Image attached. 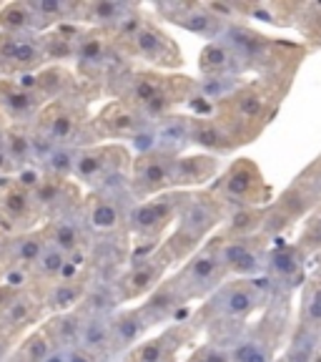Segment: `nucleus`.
<instances>
[{"label":"nucleus","mask_w":321,"mask_h":362,"mask_svg":"<svg viewBox=\"0 0 321 362\" xmlns=\"http://www.w3.org/2000/svg\"><path fill=\"white\" fill-rule=\"evenodd\" d=\"M6 146L11 153L16 171L33 169L35 166V148H33V126H6Z\"/></svg>","instance_id":"39"},{"label":"nucleus","mask_w":321,"mask_h":362,"mask_svg":"<svg viewBox=\"0 0 321 362\" xmlns=\"http://www.w3.org/2000/svg\"><path fill=\"white\" fill-rule=\"evenodd\" d=\"M131 166H133V153L128 146H123V144H96V146H85L78 151L73 179L83 189L93 192V189L128 181Z\"/></svg>","instance_id":"8"},{"label":"nucleus","mask_w":321,"mask_h":362,"mask_svg":"<svg viewBox=\"0 0 321 362\" xmlns=\"http://www.w3.org/2000/svg\"><path fill=\"white\" fill-rule=\"evenodd\" d=\"M43 234L48 239V244L61 252H66L68 257L80 252V249L93 247V234H90L88 224L83 221V211L71 216H58L43 224Z\"/></svg>","instance_id":"27"},{"label":"nucleus","mask_w":321,"mask_h":362,"mask_svg":"<svg viewBox=\"0 0 321 362\" xmlns=\"http://www.w3.org/2000/svg\"><path fill=\"white\" fill-rule=\"evenodd\" d=\"M196 90L198 81L188 76L128 66L108 83L106 93L135 106L146 119L158 121L171 113H178L181 106H188Z\"/></svg>","instance_id":"1"},{"label":"nucleus","mask_w":321,"mask_h":362,"mask_svg":"<svg viewBox=\"0 0 321 362\" xmlns=\"http://www.w3.org/2000/svg\"><path fill=\"white\" fill-rule=\"evenodd\" d=\"M6 129H0V189L8 187V184H13L18 176L16 171V164H13L11 153H8V146H6V134H3Z\"/></svg>","instance_id":"45"},{"label":"nucleus","mask_w":321,"mask_h":362,"mask_svg":"<svg viewBox=\"0 0 321 362\" xmlns=\"http://www.w3.org/2000/svg\"><path fill=\"white\" fill-rule=\"evenodd\" d=\"M45 247H48V239L43 234V226H38L33 232L11 234V244H8V272L11 269L30 272L35 262L40 259Z\"/></svg>","instance_id":"36"},{"label":"nucleus","mask_w":321,"mask_h":362,"mask_svg":"<svg viewBox=\"0 0 321 362\" xmlns=\"http://www.w3.org/2000/svg\"><path fill=\"white\" fill-rule=\"evenodd\" d=\"M48 66L40 33H0V78H20Z\"/></svg>","instance_id":"18"},{"label":"nucleus","mask_w":321,"mask_h":362,"mask_svg":"<svg viewBox=\"0 0 321 362\" xmlns=\"http://www.w3.org/2000/svg\"><path fill=\"white\" fill-rule=\"evenodd\" d=\"M6 126H8L6 119H3V113H0V129H6Z\"/></svg>","instance_id":"51"},{"label":"nucleus","mask_w":321,"mask_h":362,"mask_svg":"<svg viewBox=\"0 0 321 362\" xmlns=\"http://www.w3.org/2000/svg\"><path fill=\"white\" fill-rule=\"evenodd\" d=\"M45 101L25 90L13 78H0V113L8 126H33L38 121Z\"/></svg>","instance_id":"23"},{"label":"nucleus","mask_w":321,"mask_h":362,"mask_svg":"<svg viewBox=\"0 0 321 362\" xmlns=\"http://www.w3.org/2000/svg\"><path fill=\"white\" fill-rule=\"evenodd\" d=\"M151 329L153 327L148 322V317L143 315L141 305L121 307L113 315V355H128L135 345H141L143 339L148 337Z\"/></svg>","instance_id":"30"},{"label":"nucleus","mask_w":321,"mask_h":362,"mask_svg":"<svg viewBox=\"0 0 321 362\" xmlns=\"http://www.w3.org/2000/svg\"><path fill=\"white\" fill-rule=\"evenodd\" d=\"M174 264V257L169 255V249L164 244L153 249V252H148V255L133 257L128 262V267L121 272V277L116 279V292H119L121 305L146 300L148 294L169 277V269Z\"/></svg>","instance_id":"11"},{"label":"nucleus","mask_w":321,"mask_h":362,"mask_svg":"<svg viewBox=\"0 0 321 362\" xmlns=\"http://www.w3.org/2000/svg\"><path fill=\"white\" fill-rule=\"evenodd\" d=\"M23 289H18V287H13V284H8V282H0V312L6 310L8 305H11L13 300H16L18 294H20Z\"/></svg>","instance_id":"46"},{"label":"nucleus","mask_w":321,"mask_h":362,"mask_svg":"<svg viewBox=\"0 0 321 362\" xmlns=\"http://www.w3.org/2000/svg\"><path fill=\"white\" fill-rule=\"evenodd\" d=\"M68 355H71V350H61V347H56L51 355L45 357V362H68Z\"/></svg>","instance_id":"49"},{"label":"nucleus","mask_w":321,"mask_h":362,"mask_svg":"<svg viewBox=\"0 0 321 362\" xmlns=\"http://www.w3.org/2000/svg\"><path fill=\"white\" fill-rule=\"evenodd\" d=\"M178 156L164 151H151L133 156L131 166V192L138 202H146L158 194L174 192V176Z\"/></svg>","instance_id":"16"},{"label":"nucleus","mask_w":321,"mask_h":362,"mask_svg":"<svg viewBox=\"0 0 321 362\" xmlns=\"http://www.w3.org/2000/svg\"><path fill=\"white\" fill-rule=\"evenodd\" d=\"M111 38L121 45V51L131 63L141 61L166 74H174L176 68L183 66V53L178 43L153 18L146 16V8L113 30Z\"/></svg>","instance_id":"4"},{"label":"nucleus","mask_w":321,"mask_h":362,"mask_svg":"<svg viewBox=\"0 0 321 362\" xmlns=\"http://www.w3.org/2000/svg\"><path fill=\"white\" fill-rule=\"evenodd\" d=\"M304 259L306 255L296 244H279L269 249V262H266V279L271 287L293 289L304 279Z\"/></svg>","instance_id":"28"},{"label":"nucleus","mask_w":321,"mask_h":362,"mask_svg":"<svg viewBox=\"0 0 321 362\" xmlns=\"http://www.w3.org/2000/svg\"><path fill=\"white\" fill-rule=\"evenodd\" d=\"M68 362H106L103 357L93 355V352L83 350V347H73L71 355H68Z\"/></svg>","instance_id":"47"},{"label":"nucleus","mask_w":321,"mask_h":362,"mask_svg":"<svg viewBox=\"0 0 321 362\" xmlns=\"http://www.w3.org/2000/svg\"><path fill=\"white\" fill-rule=\"evenodd\" d=\"M161 21L171 23L176 28H183L193 35H201L211 43V40H221L224 30L229 28V23H224L219 16L209 11L206 3H186V0H161L148 6Z\"/></svg>","instance_id":"14"},{"label":"nucleus","mask_w":321,"mask_h":362,"mask_svg":"<svg viewBox=\"0 0 321 362\" xmlns=\"http://www.w3.org/2000/svg\"><path fill=\"white\" fill-rule=\"evenodd\" d=\"M33 199L45 224V221L58 219V216L80 214L85 192L75 179H56V176L43 174V179L33 192Z\"/></svg>","instance_id":"19"},{"label":"nucleus","mask_w":321,"mask_h":362,"mask_svg":"<svg viewBox=\"0 0 321 362\" xmlns=\"http://www.w3.org/2000/svg\"><path fill=\"white\" fill-rule=\"evenodd\" d=\"M319 13H321V6H319Z\"/></svg>","instance_id":"52"},{"label":"nucleus","mask_w":321,"mask_h":362,"mask_svg":"<svg viewBox=\"0 0 321 362\" xmlns=\"http://www.w3.org/2000/svg\"><path fill=\"white\" fill-rule=\"evenodd\" d=\"M314 274H316V277H321V255L316 257V272H314Z\"/></svg>","instance_id":"50"},{"label":"nucleus","mask_w":321,"mask_h":362,"mask_svg":"<svg viewBox=\"0 0 321 362\" xmlns=\"http://www.w3.org/2000/svg\"><path fill=\"white\" fill-rule=\"evenodd\" d=\"M191 144L198 148H206V151L214 153V156H219V153H231L234 148H238V141L234 139V134L226 129L216 116H206V119L193 116Z\"/></svg>","instance_id":"34"},{"label":"nucleus","mask_w":321,"mask_h":362,"mask_svg":"<svg viewBox=\"0 0 321 362\" xmlns=\"http://www.w3.org/2000/svg\"><path fill=\"white\" fill-rule=\"evenodd\" d=\"M141 11L143 6L128 3V0H80L78 23L83 28H98L106 30V33H113Z\"/></svg>","instance_id":"25"},{"label":"nucleus","mask_w":321,"mask_h":362,"mask_svg":"<svg viewBox=\"0 0 321 362\" xmlns=\"http://www.w3.org/2000/svg\"><path fill=\"white\" fill-rule=\"evenodd\" d=\"M90 284H93L90 272H83V274H75V277L61 279V282L45 287L43 292H40L45 312H48V315H61V312L78 310V307L83 305Z\"/></svg>","instance_id":"31"},{"label":"nucleus","mask_w":321,"mask_h":362,"mask_svg":"<svg viewBox=\"0 0 321 362\" xmlns=\"http://www.w3.org/2000/svg\"><path fill=\"white\" fill-rule=\"evenodd\" d=\"M45 317L48 312H45L38 289H23L16 300L0 312V339L11 350H16V345L25 334L43 325Z\"/></svg>","instance_id":"17"},{"label":"nucleus","mask_w":321,"mask_h":362,"mask_svg":"<svg viewBox=\"0 0 321 362\" xmlns=\"http://www.w3.org/2000/svg\"><path fill=\"white\" fill-rule=\"evenodd\" d=\"M0 33H38V18H35L30 0L0 3Z\"/></svg>","instance_id":"38"},{"label":"nucleus","mask_w":321,"mask_h":362,"mask_svg":"<svg viewBox=\"0 0 321 362\" xmlns=\"http://www.w3.org/2000/svg\"><path fill=\"white\" fill-rule=\"evenodd\" d=\"M75 274H83V272L71 264V257H68L66 252H61V249L48 244V247L43 249L40 259L35 262L33 269H30V289L43 292L45 287H51V284L61 282V279L75 277Z\"/></svg>","instance_id":"32"},{"label":"nucleus","mask_w":321,"mask_h":362,"mask_svg":"<svg viewBox=\"0 0 321 362\" xmlns=\"http://www.w3.org/2000/svg\"><path fill=\"white\" fill-rule=\"evenodd\" d=\"M229 277L236 279H261L266 277V262H269V244L266 237H221L214 234Z\"/></svg>","instance_id":"13"},{"label":"nucleus","mask_w":321,"mask_h":362,"mask_svg":"<svg viewBox=\"0 0 321 362\" xmlns=\"http://www.w3.org/2000/svg\"><path fill=\"white\" fill-rule=\"evenodd\" d=\"M78 347L111 362L113 357V315H83Z\"/></svg>","instance_id":"35"},{"label":"nucleus","mask_w":321,"mask_h":362,"mask_svg":"<svg viewBox=\"0 0 321 362\" xmlns=\"http://www.w3.org/2000/svg\"><path fill=\"white\" fill-rule=\"evenodd\" d=\"M83 30L85 28L78 23H66V25H56L40 33V45L48 58V66H63L66 61H75Z\"/></svg>","instance_id":"33"},{"label":"nucleus","mask_w":321,"mask_h":362,"mask_svg":"<svg viewBox=\"0 0 321 362\" xmlns=\"http://www.w3.org/2000/svg\"><path fill=\"white\" fill-rule=\"evenodd\" d=\"M138 305H141L143 315L148 317L151 327H158V325H164V322H181L178 317L183 315V310H186L191 302H188V297L183 294L181 284L176 282L174 274H169V277L158 284L146 300L138 302Z\"/></svg>","instance_id":"22"},{"label":"nucleus","mask_w":321,"mask_h":362,"mask_svg":"<svg viewBox=\"0 0 321 362\" xmlns=\"http://www.w3.org/2000/svg\"><path fill=\"white\" fill-rule=\"evenodd\" d=\"M198 332L201 327L193 322V317L181 320L135 345L128 355H123V362H178V355L198 337Z\"/></svg>","instance_id":"15"},{"label":"nucleus","mask_w":321,"mask_h":362,"mask_svg":"<svg viewBox=\"0 0 321 362\" xmlns=\"http://www.w3.org/2000/svg\"><path fill=\"white\" fill-rule=\"evenodd\" d=\"M80 327H83V315L78 310L61 312V315H48L43 320V329L53 339V345L61 350H73L80 342Z\"/></svg>","instance_id":"37"},{"label":"nucleus","mask_w":321,"mask_h":362,"mask_svg":"<svg viewBox=\"0 0 321 362\" xmlns=\"http://www.w3.org/2000/svg\"><path fill=\"white\" fill-rule=\"evenodd\" d=\"M138 199L131 192V179L113 184V187L85 192L83 221L96 239L128 234V214Z\"/></svg>","instance_id":"7"},{"label":"nucleus","mask_w":321,"mask_h":362,"mask_svg":"<svg viewBox=\"0 0 321 362\" xmlns=\"http://www.w3.org/2000/svg\"><path fill=\"white\" fill-rule=\"evenodd\" d=\"M198 71L203 78H243L251 68L224 40H211L198 53Z\"/></svg>","instance_id":"29"},{"label":"nucleus","mask_w":321,"mask_h":362,"mask_svg":"<svg viewBox=\"0 0 321 362\" xmlns=\"http://www.w3.org/2000/svg\"><path fill=\"white\" fill-rule=\"evenodd\" d=\"M13 81L20 83L25 90H30V93H35V96H40L45 103L85 93L80 78L66 66H45L40 71H33V74H25Z\"/></svg>","instance_id":"21"},{"label":"nucleus","mask_w":321,"mask_h":362,"mask_svg":"<svg viewBox=\"0 0 321 362\" xmlns=\"http://www.w3.org/2000/svg\"><path fill=\"white\" fill-rule=\"evenodd\" d=\"M90 101L93 98L88 93H78V96L45 103L38 121L33 124V129L43 139L56 144V146H63V144H73L78 148L96 146L93 134H90V113H88Z\"/></svg>","instance_id":"6"},{"label":"nucleus","mask_w":321,"mask_h":362,"mask_svg":"<svg viewBox=\"0 0 321 362\" xmlns=\"http://www.w3.org/2000/svg\"><path fill=\"white\" fill-rule=\"evenodd\" d=\"M153 121L146 119L141 111L121 98H111L90 116V134L96 144H121L133 141Z\"/></svg>","instance_id":"12"},{"label":"nucleus","mask_w":321,"mask_h":362,"mask_svg":"<svg viewBox=\"0 0 321 362\" xmlns=\"http://www.w3.org/2000/svg\"><path fill=\"white\" fill-rule=\"evenodd\" d=\"M277 342H279V329L277 325L264 322L246 327L241 337L229 347L231 352V362H277Z\"/></svg>","instance_id":"24"},{"label":"nucleus","mask_w":321,"mask_h":362,"mask_svg":"<svg viewBox=\"0 0 321 362\" xmlns=\"http://www.w3.org/2000/svg\"><path fill=\"white\" fill-rule=\"evenodd\" d=\"M221 176V161L214 153H183L176 161L174 189L178 192H198L209 189Z\"/></svg>","instance_id":"26"},{"label":"nucleus","mask_w":321,"mask_h":362,"mask_svg":"<svg viewBox=\"0 0 321 362\" xmlns=\"http://www.w3.org/2000/svg\"><path fill=\"white\" fill-rule=\"evenodd\" d=\"M183 362H231V352L229 347L216 345V342H203Z\"/></svg>","instance_id":"44"},{"label":"nucleus","mask_w":321,"mask_h":362,"mask_svg":"<svg viewBox=\"0 0 321 362\" xmlns=\"http://www.w3.org/2000/svg\"><path fill=\"white\" fill-rule=\"evenodd\" d=\"M209 189L229 209L269 206L271 202V187L266 184L261 169L251 158H236L229 169L221 171V176Z\"/></svg>","instance_id":"9"},{"label":"nucleus","mask_w":321,"mask_h":362,"mask_svg":"<svg viewBox=\"0 0 321 362\" xmlns=\"http://www.w3.org/2000/svg\"><path fill=\"white\" fill-rule=\"evenodd\" d=\"M38 226H43V216L28 189H23L18 181L0 189V229L3 232L23 234L33 232Z\"/></svg>","instance_id":"20"},{"label":"nucleus","mask_w":321,"mask_h":362,"mask_svg":"<svg viewBox=\"0 0 321 362\" xmlns=\"http://www.w3.org/2000/svg\"><path fill=\"white\" fill-rule=\"evenodd\" d=\"M296 247L304 252L306 257H319L321 255V204L306 216V221L301 224L299 239H296Z\"/></svg>","instance_id":"43"},{"label":"nucleus","mask_w":321,"mask_h":362,"mask_svg":"<svg viewBox=\"0 0 321 362\" xmlns=\"http://www.w3.org/2000/svg\"><path fill=\"white\" fill-rule=\"evenodd\" d=\"M277 362H309V355H301V347L293 345V347H289V352L277 357Z\"/></svg>","instance_id":"48"},{"label":"nucleus","mask_w":321,"mask_h":362,"mask_svg":"<svg viewBox=\"0 0 321 362\" xmlns=\"http://www.w3.org/2000/svg\"><path fill=\"white\" fill-rule=\"evenodd\" d=\"M188 192H166L146 202H138L128 214V237H131V259L148 255L169 239L174 232L178 214L186 204Z\"/></svg>","instance_id":"5"},{"label":"nucleus","mask_w":321,"mask_h":362,"mask_svg":"<svg viewBox=\"0 0 321 362\" xmlns=\"http://www.w3.org/2000/svg\"><path fill=\"white\" fill-rule=\"evenodd\" d=\"M299 322L306 334H314V337L321 334V277H316V274L304 287Z\"/></svg>","instance_id":"40"},{"label":"nucleus","mask_w":321,"mask_h":362,"mask_svg":"<svg viewBox=\"0 0 321 362\" xmlns=\"http://www.w3.org/2000/svg\"><path fill=\"white\" fill-rule=\"evenodd\" d=\"M53 350H56V345H53V339L48 337V332L40 325V327H35L33 332H28L18 342L11 357H16L20 362H45V357L51 355Z\"/></svg>","instance_id":"41"},{"label":"nucleus","mask_w":321,"mask_h":362,"mask_svg":"<svg viewBox=\"0 0 321 362\" xmlns=\"http://www.w3.org/2000/svg\"><path fill=\"white\" fill-rule=\"evenodd\" d=\"M269 292H271V282L266 277L261 279L231 277L198 307L193 322L201 329L206 327L211 334L221 332V337L216 339V345L231 347L238 339L231 329H236L241 334L246 329L248 320L266 305Z\"/></svg>","instance_id":"2"},{"label":"nucleus","mask_w":321,"mask_h":362,"mask_svg":"<svg viewBox=\"0 0 321 362\" xmlns=\"http://www.w3.org/2000/svg\"><path fill=\"white\" fill-rule=\"evenodd\" d=\"M78 146L73 144H63L56 146L53 153L40 164V171L48 176H56V179H73L75 176V164H78Z\"/></svg>","instance_id":"42"},{"label":"nucleus","mask_w":321,"mask_h":362,"mask_svg":"<svg viewBox=\"0 0 321 362\" xmlns=\"http://www.w3.org/2000/svg\"><path fill=\"white\" fill-rule=\"evenodd\" d=\"M226 216H229V206L211 189L188 192L174 232L164 242L176 264L193 257L214 234H219V229L226 224Z\"/></svg>","instance_id":"3"},{"label":"nucleus","mask_w":321,"mask_h":362,"mask_svg":"<svg viewBox=\"0 0 321 362\" xmlns=\"http://www.w3.org/2000/svg\"><path fill=\"white\" fill-rule=\"evenodd\" d=\"M176 282L181 284L183 294L188 302H206L216 289L224 282H229V272H226L224 262H221L219 247H216L214 237L198 249L196 255L188 257L178 269L174 272Z\"/></svg>","instance_id":"10"}]
</instances>
